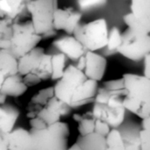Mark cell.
Returning a JSON list of instances; mask_svg holds the SVG:
<instances>
[{"label": "cell", "instance_id": "cell-19", "mask_svg": "<svg viewBox=\"0 0 150 150\" xmlns=\"http://www.w3.org/2000/svg\"><path fill=\"white\" fill-rule=\"evenodd\" d=\"M28 2L26 0H0V9L6 18L15 21L24 8H26Z\"/></svg>", "mask_w": 150, "mask_h": 150}, {"label": "cell", "instance_id": "cell-16", "mask_svg": "<svg viewBox=\"0 0 150 150\" xmlns=\"http://www.w3.org/2000/svg\"><path fill=\"white\" fill-rule=\"evenodd\" d=\"M9 150H34L31 130L14 128L7 135Z\"/></svg>", "mask_w": 150, "mask_h": 150}, {"label": "cell", "instance_id": "cell-27", "mask_svg": "<svg viewBox=\"0 0 150 150\" xmlns=\"http://www.w3.org/2000/svg\"><path fill=\"white\" fill-rule=\"evenodd\" d=\"M67 150H82V149L76 144V143H74L72 146H70V147H69V149Z\"/></svg>", "mask_w": 150, "mask_h": 150}, {"label": "cell", "instance_id": "cell-14", "mask_svg": "<svg viewBox=\"0 0 150 150\" xmlns=\"http://www.w3.org/2000/svg\"><path fill=\"white\" fill-rule=\"evenodd\" d=\"M52 46L55 52L64 54L68 60H70L74 63L82 58L86 53L83 46L74 35L67 34L60 37L53 42Z\"/></svg>", "mask_w": 150, "mask_h": 150}, {"label": "cell", "instance_id": "cell-26", "mask_svg": "<svg viewBox=\"0 0 150 150\" xmlns=\"http://www.w3.org/2000/svg\"><path fill=\"white\" fill-rule=\"evenodd\" d=\"M7 135L8 134L0 133V150H9Z\"/></svg>", "mask_w": 150, "mask_h": 150}, {"label": "cell", "instance_id": "cell-11", "mask_svg": "<svg viewBox=\"0 0 150 150\" xmlns=\"http://www.w3.org/2000/svg\"><path fill=\"white\" fill-rule=\"evenodd\" d=\"M118 53L130 61H143L150 54V35H140L127 28Z\"/></svg>", "mask_w": 150, "mask_h": 150}, {"label": "cell", "instance_id": "cell-5", "mask_svg": "<svg viewBox=\"0 0 150 150\" xmlns=\"http://www.w3.org/2000/svg\"><path fill=\"white\" fill-rule=\"evenodd\" d=\"M28 86L18 72V59L9 51L0 50V96L18 98Z\"/></svg>", "mask_w": 150, "mask_h": 150}, {"label": "cell", "instance_id": "cell-13", "mask_svg": "<svg viewBox=\"0 0 150 150\" xmlns=\"http://www.w3.org/2000/svg\"><path fill=\"white\" fill-rule=\"evenodd\" d=\"M83 14L72 7L57 8L54 16V28L55 31H63L73 35L76 28L82 24Z\"/></svg>", "mask_w": 150, "mask_h": 150}, {"label": "cell", "instance_id": "cell-15", "mask_svg": "<svg viewBox=\"0 0 150 150\" xmlns=\"http://www.w3.org/2000/svg\"><path fill=\"white\" fill-rule=\"evenodd\" d=\"M105 138L106 150H141L139 138L128 139L119 129H112Z\"/></svg>", "mask_w": 150, "mask_h": 150}, {"label": "cell", "instance_id": "cell-9", "mask_svg": "<svg viewBox=\"0 0 150 150\" xmlns=\"http://www.w3.org/2000/svg\"><path fill=\"white\" fill-rule=\"evenodd\" d=\"M42 37L37 34L31 21L13 23V33L9 52L17 59L25 55L38 47Z\"/></svg>", "mask_w": 150, "mask_h": 150}, {"label": "cell", "instance_id": "cell-2", "mask_svg": "<svg viewBox=\"0 0 150 150\" xmlns=\"http://www.w3.org/2000/svg\"><path fill=\"white\" fill-rule=\"evenodd\" d=\"M71 110L56 98L51 86L40 90L32 97L26 107V117L31 129H43L62 121Z\"/></svg>", "mask_w": 150, "mask_h": 150}, {"label": "cell", "instance_id": "cell-23", "mask_svg": "<svg viewBox=\"0 0 150 150\" xmlns=\"http://www.w3.org/2000/svg\"><path fill=\"white\" fill-rule=\"evenodd\" d=\"M108 3V0H77L78 8L81 11H90L102 7Z\"/></svg>", "mask_w": 150, "mask_h": 150}, {"label": "cell", "instance_id": "cell-10", "mask_svg": "<svg viewBox=\"0 0 150 150\" xmlns=\"http://www.w3.org/2000/svg\"><path fill=\"white\" fill-rule=\"evenodd\" d=\"M127 28L140 35H150V0H131L124 18Z\"/></svg>", "mask_w": 150, "mask_h": 150}, {"label": "cell", "instance_id": "cell-21", "mask_svg": "<svg viewBox=\"0 0 150 150\" xmlns=\"http://www.w3.org/2000/svg\"><path fill=\"white\" fill-rule=\"evenodd\" d=\"M52 54V65H53V76L52 79L54 81L59 80L64 74L68 65L67 57L58 52L51 53Z\"/></svg>", "mask_w": 150, "mask_h": 150}, {"label": "cell", "instance_id": "cell-22", "mask_svg": "<svg viewBox=\"0 0 150 150\" xmlns=\"http://www.w3.org/2000/svg\"><path fill=\"white\" fill-rule=\"evenodd\" d=\"M121 43H122V32L117 26L112 27V29H110L109 31L108 42L105 49H106L108 54L118 53V50L120 47Z\"/></svg>", "mask_w": 150, "mask_h": 150}, {"label": "cell", "instance_id": "cell-7", "mask_svg": "<svg viewBox=\"0 0 150 150\" xmlns=\"http://www.w3.org/2000/svg\"><path fill=\"white\" fill-rule=\"evenodd\" d=\"M34 150H67L69 149V127L60 121L43 129H31Z\"/></svg>", "mask_w": 150, "mask_h": 150}, {"label": "cell", "instance_id": "cell-17", "mask_svg": "<svg viewBox=\"0 0 150 150\" xmlns=\"http://www.w3.org/2000/svg\"><path fill=\"white\" fill-rule=\"evenodd\" d=\"M18 110L6 103V98L0 96V133L9 134L14 129L18 119Z\"/></svg>", "mask_w": 150, "mask_h": 150}, {"label": "cell", "instance_id": "cell-28", "mask_svg": "<svg viewBox=\"0 0 150 150\" xmlns=\"http://www.w3.org/2000/svg\"><path fill=\"white\" fill-rule=\"evenodd\" d=\"M4 17H5V16H4V14L3 13V11H2L1 9H0V18H4Z\"/></svg>", "mask_w": 150, "mask_h": 150}, {"label": "cell", "instance_id": "cell-1", "mask_svg": "<svg viewBox=\"0 0 150 150\" xmlns=\"http://www.w3.org/2000/svg\"><path fill=\"white\" fill-rule=\"evenodd\" d=\"M99 83L89 79L75 64L68 65L63 76L53 86L56 98L71 109L93 103Z\"/></svg>", "mask_w": 150, "mask_h": 150}, {"label": "cell", "instance_id": "cell-12", "mask_svg": "<svg viewBox=\"0 0 150 150\" xmlns=\"http://www.w3.org/2000/svg\"><path fill=\"white\" fill-rule=\"evenodd\" d=\"M73 64L80 69L89 79L98 83L103 80L107 69L106 58L98 52L91 51H86L85 54Z\"/></svg>", "mask_w": 150, "mask_h": 150}, {"label": "cell", "instance_id": "cell-4", "mask_svg": "<svg viewBox=\"0 0 150 150\" xmlns=\"http://www.w3.org/2000/svg\"><path fill=\"white\" fill-rule=\"evenodd\" d=\"M18 72L28 87L52 79V54L37 47L25 55L18 59Z\"/></svg>", "mask_w": 150, "mask_h": 150}, {"label": "cell", "instance_id": "cell-25", "mask_svg": "<svg viewBox=\"0 0 150 150\" xmlns=\"http://www.w3.org/2000/svg\"><path fill=\"white\" fill-rule=\"evenodd\" d=\"M144 76L150 79V54L143 59V74Z\"/></svg>", "mask_w": 150, "mask_h": 150}, {"label": "cell", "instance_id": "cell-18", "mask_svg": "<svg viewBox=\"0 0 150 150\" xmlns=\"http://www.w3.org/2000/svg\"><path fill=\"white\" fill-rule=\"evenodd\" d=\"M76 143L82 150H106V138L98 133L78 136Z\"/></svg>", "mask_w": 150, "mask_h": 150}, {"label": "cell", "instance_id": "cell-24", "mask_svg": "<svg viewBox=\"0 0 150 150\" xmlns=\"http://www.w3.org/2000/svg\"><path fill=\"white\" fill-rule=\"evenodd\" d=\"M139 142L141 150H150V133L144 130L141 129L138 134Z\"/></svg>", "mask_w": 150, "mask_h": 150}, {"label": "cell", "instance_id": "cell-8", "mask_svg": "<svg viewBox=\"0 0 150 150\" xmlns=\"http://www.w3.org/2000/svg\"><path fill=\"white\" fill-rule=\"evenodd\" d=\"M58 8V0H30L26 10L35 33L42 38L55 33L54 16Z\"/></svg>", "mask_w": 150, "mask_h": 150}, {"label": "cell", "instance_id": "cell-6", "mask_svg": "<svg viewBox=\"0 0 150 150\" xmlns=\"http://www.w3.org/2000/svg\"><path fill=\"white\" fill-rule=\"evenodd\" d=\"M109 31L106 19L100 18L81 24L73 35L83 46L86 51L98 52L106 47Z\"/></svg>", "mask_w": 150, "mask_h": 150}, {"label": "cell", "instance_id": "cell-3", "mask_svg": "<svg viewBox=\"0 0 150 150\" xmlns=\"http://www.w3.org/2000/svg\"><path fill=\"white\" fill-rule=\"evenodd\" d=\"M122 80L125 90L123 105L127 112L142 120L150 118V79L143 75L127 73Z\"/></svg>", "mask_w": 150, "mask_h": 150}, {"label": "cell", "instance_id": "cell-20", "mask_svg": "<svg viewBox=\"0 0 150 150\" xmlns=\"http://www.w3.org/2000/svg\"><path fill=\"white\" fill-rule=\"evenodd\" d=\"M73 118L77 123V130L80 136L95 133L96 119L93 117L91 111L84 113H76Z\"/></svg>", "mask_w": 150, "mask_h": 150}]
</instances>
